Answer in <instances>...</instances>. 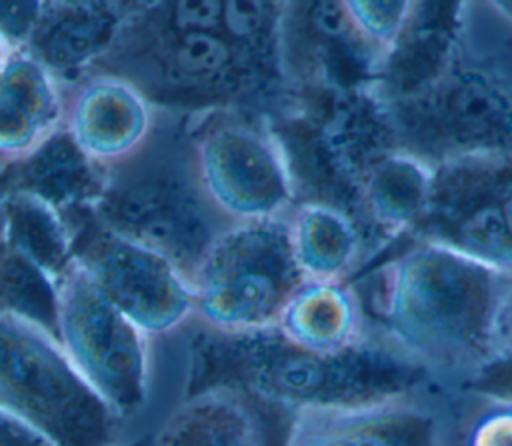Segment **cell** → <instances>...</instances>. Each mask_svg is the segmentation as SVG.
<instances>
[{
    "label": "cell",
    "instance_id": "cell-19",
    "mask_svg": "<svg viewBox=\"0 0 512 446\" xmlns=\"http://www.w3.org/2000/svg\"><path fill=\"white\" fill-rule=\"evenodd\" d=\"M454 390L482 398L512 402V346L494 348L490 356L472 370Z\"/></svg>",
    "mask_w": 512,
    "mask_h": 446
},
{
    "label": "cell",
    "instance_id": "cell-24",
    "mask_svg": "<svg viewBox=\"0 0 512 446\" xmlns=\"http://www.w3.org/2000/svg\"><path fill=\"white\" fill-rule=\"evenodd\" d=\"M124 446H128V444H124ZM134 446H136V444H134ZM138 446H152V440H150L148 444H138Z\"/></svg>",
    "mask_w": 512,
    "mask_h": 446
},
{
    "label": "cell",
    "instance_id": "cell-3",
    "mask_svg": "<svg viewBox=\"0 0 512 446\" xmlns=\"http://www.w3.org/2000/svg\"><path fill=\"white\" fill-rule=\"evenodd\" d=\"M188 274L194 316L232 336L272 332L284 304L306 280L290 250L286 218L232 224L212 238Z\"/></svg>",
    "mask_w": 512,
    "mask_h": 446
},
{
    "label": "cell",
    "instance_id": "cell-17",
    "mask_svg": "<svg viewBox=\"0 0 512 446\" xmlns=\"http://www.w3.org/2000/svg\"><path fill=\"white\" fill-rule=\"evenodd\" d=\"M438 446H512V402L438 390Z\"/></svg>",
    "mask_w": 512,
    "mask_h": 446
},
{
    "label": "cell",
    "instance_id": "cell-1",
    "mask_svg": "<svg viewBox=\"0 0 512 446\" xmlns=\"http://www.w3.org/2000/svg\"><path fill=\"white\" fill-rule=\"evenodd\" d=\"M500 288L502 274L416 240L386 270L370 322L440 388H456L494 350Z\"/></svg>",
    "mask_w": 512,
    "mask_h": 446
},
{
    "label": "cell",
    "instance_id": "cell-20",
    "mask_svg": "<svg viewBox=\"0 0 512 446\" xmlns=\"http://www.w3.org/2000/svg\"><path fill=\"white\" fill-rule=\"evenodd\" d=\"M0 446H52L32 426L0 408Z\"/></svg>",
    "mask_w": 512,
    "mask_h": 446
},
{
    "label": "cell",
    "instance_id": "cell-8",
    "mask_svg": "<svg viewBox=\"0 0 512 446\" xmlns=\"http://www.w3.org/2000/svg\"><path fill=\"white\" fill-rule=\"evenodd\" d=\"M76 258L98 290L150 338L194 316L190 274L142 238L106 230Z\"/></svg>",
    "mask_w": 512,
    "mask_h": 446
},
{
    "label": "cell",
    "instance_id": "cell-2",
    "mask_svg": "<svg viewBox=\"0 0 512 446\" xmlns=\"http://www.w3.org/2000/svg\"><path fill=\"white\" fill-rule=\"evenodd\" d=\"M0 408L52 446H124V420L74 368L54 330L0 310Z\"/></svg>",
    "mask_w": 512,
    "mask_h": 446
},
{
    "label": "cell",
    "instance_id": "cell-11",
    "mask_svg": "<svg viewBox=\"0 0 512 446\" xmlns=\"http://www.w3.org/2000/svg\"><path fill=\"white\" fill-rule=\"evenodd\" d=\"M460 2H412L394 42L382 54L372 90L382 102L412 96L452 68L462 26Z\"/></svg>",
    "mask_w": 512,
    "mask_h": 446
},
{
    "label": "cell",
    "instance_id": "cell-18",
    "mask_svg": "<svg viewBox=\"0 0 512 446\" xmlns=\"http://www.w3.org/2000/svg\"><path fill=\"white\" fill-rule=\"evenodd\" d=\"M346 20L380 58L400 32L412 2H340Z\"/></svg>",
    "mask_w": 512,
    "mask_h": 446
},
{
    "label": "cell",
    "instance_id": "cell-23",
    "mask_svg": "<svg viewBox=\"0 0 512 446\" xmlns=\"http://www.w3.org/2000/svg\"><path fill=\"white\" fill-rule=\"evenodd\" d=\"M494 10H498L502 16L512 20V2H492L490 4Z\"/></svg>",
    "mask_w": 512,
    "mask_h": 446
},
{
    "label": "cell",
    "instance_id": "cell-14",
    "mask_svg": "<svg viewBox=\"0 0 512 446\" xmlns=\"http://www.w3.org/2000/svg\"><path fill=\"white\" fill-rule=\"evenodd\" d=\"M152 446H264L260 422L232 388H206L162 422Z\"/></svg>",
    "mask_w": 512,
    "mask_h": 446
},
{
    "label": "cell",
    "instance_id": "cell-16",
    "mask_svg": "<svg viewBox=\"0 0 512 446\" xmlns=\"http://www.w3.org/2000/svg\"><path fill=\"white\" fill-rule=\"evenodd\" d=\"M430 174V166L402 150L382 160L360 188L372 224L388 232L410 230L426 204Z\"/></svg>",
    "mask_w": 512,
    "mask_h": 446
},
{
    "label": "cell",
    "instance_id": "cell-4",
    "mask_svg": "<svg viewBox=\"0 0 512 446\" xmlns=\"http://www.w3.org/2000/svg\"><path fill=\"white\" fill-rule=\"evenodd\" d=\"M54 334L92 390L122 418L150 396L152 338L92 282L78 258L52 280Z\"/></svg>",
    "mask_w": 512,
    "mask_h": 446
},
{
    "label": "cell",
    "instance_id": "cell-12",
    "mask_svg": "<svg viewBox=\"0 0 512 446\" xmlns=\"http://www.w3.org/2000/svg\"><path fill=\"white\" fill-rule=\"evenodd\" d=\"M64 114L66 96L54 70L18 46L0 68V162L34 156L64 128Z\"/></svg>",
    "mask_w": 512,
    "mask_h": 446
},
{
    "label": "cell",
    "instance_id": "cell-15",
    "mask_svg": "<svg viewBox=\"0 0 512 446\" xmlns=\"http://www.w3.org/2000/svg\"><path fill=\"white\" fill-rule=\"evenodd\" d=\"M290 250L306 280H344L358 250L354 218L328 202H304L286 216Z\"/></svg>",
    "mask_w": 512,
    "mask_h": 446
},
{
    "label": "cell",
    "instance_id": "cell-5",
    "mask_svg": "<svg viewBox=\"0 0 512 446\" xmlns=\"http://www.w3.org/2000/svg\"><path fill=\"white\" fill-rule=\"evenodd\" d=\"M382 104L398 148L430 168L512 156V92L490 74L452 64L428 88Z\"/></svg>",
    "mask_w": 512,
    "mask_h": 446
},
{
    "label": "cell",
    "instance_id": "cell-7",
    "mask_svg": "<svg viewBox=\"0 0 512 446\" xmlns=\"http://www.w3.org/2000/svg\"><path fill=\"white\" fill-rule=\"evenodd\" d=\"M194 174L208 204L232 224L284 220L296 196L290 162L272 134L224 122L194 144Z\"/></svg>",
    "mask_w": 512,
    "mask_h": 446
},
{
    "label": "cell",
    "instance_id": "cell-13",
    "mask_svg": "<svg viewBox=\"0 0 512 446\" xmlns=\"http://www.w3.org/2000/svg\"><path fill=\"white\" fill-rule=\"evenodd\" d=\"M372 330L364 302L344 280H304L274 328L288 346L320 356L344 352L364 342Z\"/></svg>",
    "mask_w": 512,
    "mask_h": 446
},
{
    "label": "cell",
    "instance_id": "cell-25",
    "mask_svg": "<svg viewBox=\"0 0 512 446\" xmlns=\"http://www.w3.org/2000/svg\"><path fill=\"white\" fill-rule=\"evenodd\" d=\"M506 88H508V90H510V92H512V88H510V86H506Z\"/></svg>",
    "mask_w": 512,
    "mask_h": 446
},
{
    "label": "cell",
    "instance_id": "cell-22",
    "mask_svg": "<svg viewBox=\"0 0 512 446\" xmlns=\"http://www.w3.org/2000/svg\"><path fill=\"white\" fill-rule=\"evenodd\" d=\"M18 46H14L12 42H10V38H8V34L0 28V68L8 62V58L12 56V52L16 50Z\"/></svg>",
    "mask_w": 512,
    "mask_h": 446
},
{
    "label": "cell",
    "instance_id": "cell-21",
    "mask_svg": "<svg viewBox=\"0 0 512 446\" xmlns=\"http://www.w3.org/2000/svg\"><path fill=\"white\" fill-rule=\"evenodd\" d=\"M512 346V274H502V288L494 318V348Z\"/></svg>",
    "mask_w": 512,
    "mask_h": 446
},
{
    "label": "cell",
    "instance_id": "cell-6",
    "mask_svg": "<svg viewBox=\"0 0 512 446\" xmlns=\"http://www.w3.org/2000/svg\"><path fill=\"white\" fill-rule=\"evenodd\" d=\"M408 232L498 274H512V156L434 166L426 204Z\"/></svg>",
    "mask_w": 512,
    "mask_h": 446
},
{
    "label": "cell",
    "instance_id": "cell-10",
    "mask_svg": "<svg viewBox=\"0 0 512 446\" xmlns=\"http://www.w3.org/2000/svg\"><path fill=\"white\" fill-rule=\"evenodd\" d=\"M152 106L136 84L100 74L66 98L64 128L76 150L102 166L134 156L152 132Z\"/></svg>",
    "mask_w": 512,
    "mask_h": 446
},
{
    "label": "cell",
    "instance_id": "cell-9",
    "mask_svg": "<svg viewBox=\"0 0 512 446\" xmlns=\"http://www.w3.org/2000/svg\"><path fill=\"white\" fill-rule=\"evenodd\" d=\"M438 390L356 408H298L284 446H438Z\"/></svg>",
    "mask_w": 512,
    "mask_h": 446
}]
</instances>
